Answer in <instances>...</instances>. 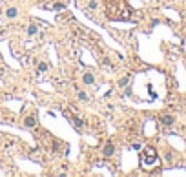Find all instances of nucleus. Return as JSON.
<instances>
[{
    "mask_svg": "<svg viewBox=\"0 0 186 177\" xmlns=\"http://www.w3.org/2000/svg\"><path fill=\"white\" fill-rule=\"evenodd\" d=\"M140 166H142L144 170L159 166V155H157V152H155L153 146H146V148L140 152Z\"/></svg>",
    "mask_w": 186,
    "mask_h": 177,
    "instance_id": "1",
    "label": "nucleus"
},
{
    "mask_svg": "<svg viewBox=\"0 0 186 177\" xmlns=\"http://www.w3.org/2000/svg\"><path fill=\"white\" fill-rule=\"evenodd\" d=\"M113 154H115V144L113 142H108V144L104 146V150H102V155L104 157H111Z\"/></svg>",
    "mask_w": 186,
    "mask_h": 177,
    "instance_id": "2",
    "label": "nucleus"
},
{
    "mask_svg": "<svg viewBox=\"0 0 186 177\" xmlns=\"http://www.w3.org/2000/svg\"><path fill=\"white\" fill-rule=\"evenodd\" d=\"M160 122H162L164 126H172L175 122V117L173 115H162V117H160Z\"/></svg>",
    "mask_w": 186,
    "mask_h": 177,
    "instance_id": "3",
    "label": "nucleus"
},
{
    "mask_svg": "<svg viewBox=\"0 0 186 177\" xmlns=\"http://www.w3.org/2000/svg\"><path fill=\"white\" fill-rule=\"evenodd\" d=\"M24 124H26L28 128H35V126H37V117H35V115L26 117V119H24Z\"/></svg>",
    "mask_w": 186,
    "mask_h": 177,
    "instance_id": "4",
    "label": "nucleus"
},
{
    "mask_svg": "<svg viewBox=\"0 0 186 177\" xmlns=\"http://www.w3.org/2000/svg\"><path fill=\"white\" fill-rule=\"evenodd\" d=\"M82 82H84V84H89V86H91V84H95V77L91 75V73H84Z\"/></svg>",
    "mask_w": 186,
    "mask_h": 177,
    "instance_id": "5",
    "label": "nucleus"
},
{
    "mask_svg": "<svg viewBox=\"0 0 186 177\" xmlns=\"http://www.w3.org/2000/svg\"><path fill=\"white\" fill-rule=\"evenodd\" d=\"M71 124H73L75 128H77V130H79V131H82V124H84V122H82V121H80V119H79V117H71Z\"/></svg>",
    "mask_w": 186,
    "mask_h": 177,
    "instance_id": "6",
    "label": "nucleus"
},
{
    "mask_svg": "<svg viewBox=\"0 0 186 177\" xmlns=\"http://www.w3.org/2000/svg\"><path fill=\"white\" fill-rule=\"evenodd\" d=\"M99 6H100L99 0H89V2H88V9H89V11H95V9H99Z\"/></svg>",
    "mask_w": 186,
    "mask_h": 177,
    "instance_id": "7",
    "label": "nucleus"
},
{
    "mask_svg": "<svg viewBox=\"0 0 186 177\" xmlns=\"http://www.w3.org/2000/svg\"><path fill=\"white\" fill-rule=\"evenodd\" d=\"M6 15H7V18H15V17L18 15V11H17V7H9Z\"/></svg>",
    "mask_w": 186,
    "mask_h": 177,
    "instance_id": "8",
    "label": "nucleus"
},
{
    "mask_svg": "<svg viewBox=\"0 0 186 177\" xmlns=\"http://www.w3.org/2000/svg\"><path fill=\"white\" fill-rule=\"evenodd\" d=\"M37 31H38V27L35 26V24H31V26L28 27V35L29 37H33V35H37Z\"/></svg>",
    "mask_w": 186,
    "mask_h": 177,
    "instance_id": "9",
    "label": "nucleus"
},
{
    "mask_svg": "<svg viewBox=\"0 0 186 177\" xmlns=\"http://www.w3.org/2000/svg\"><path fill=\"white\" fill-rule=\"evenodd\" d=\"M128 82H130V78H128V77H124V78H120V80H119V86H120V88H126V86H128Z\"/></svg>",
    "mask_w": 186,
    "mask_h": 177,
    "instance_id": "10",
    "label": "nucleus"
},
{
    "mask_svg": "<svg viewBox=\"0 0 186 177\" xmlns=\"http://www.w3.org/2000/svg\"><path fill=\"white\" fill-rule=\"evenodd\" d=\"M79 99L80 101H88V93L86 91H79Z\"/></svg>",
    "mask_w": 186,
    "mask_h": 177,
    "instance_id": "11",
    "label": "nucleus"
},
{
    "mask_svg": "<svg viewBox=\"0 0 186 177\" xmlns=\"http://www.w3.org/2000/svg\"><path fill=\"white\" fill-rule=\"evenodd\" d=\"M64 7H66L64 4H58V2H57V4H55V6H53L51 9H58V11H60V9H64Z\"/></svg>",
    "mask_w": 186,
    "mask_h": 177,
    "instance_id": "12",
    "label": "nucleus"
},
{
    "mask_svg": "<svg viewBox=\"0 0 186 177\" xmlns=\"http://www.w3.org/2000/svg\"><path fill=\"white\" fill-rule=\"evenodd\" d=\"M48 68H49L48 64H40V66H38V70H40V71H48Z\"/></svg>",
    "mask_w": 186,
    "mask_h": 177,
    "instance_id": "13",
    "label": "nucleus"
},
{
    "mask_svg": "<svg viewBox=\"0 0 186 177\" xmlns=\"http://www.w3.org/2000/svg\"><path fill=\"white\" fill-rule=\"evenodd\" d=\"M124 93H126V97H130V95H132V88L128 86V88H126V91H124Z\"/></svg>",
    "mask_w": 186,
    "mask_h": 177,
    "instance_id": "14",
    "label": "nucleus"
},
{
    "mask_svg": "<svg viewBox=\"0 0 186 177\" xmlns=\"http://www.w3.org/2000/svg\"><path fill=\"white\" fill-rule=\"evenodd\" d=\"M183 50H184V55H186V38H184V42H183Z\"/></svg>",
    "mask_w": 186,
    "mask_h": 177,
    "instance_id": "15",
    "label": "nucleus"
}]
</instances>
